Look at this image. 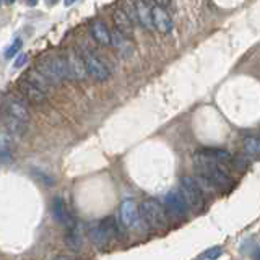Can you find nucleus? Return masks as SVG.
<instances>
[{
    "mask_svg": "<svg viewBox=\"0 0 260 260\" xmlns=\"http://www.w3.org/2000/svg\"><path fill=\"white\" fill-rule=\"evenodd\" d=\"M36 69L49 80L51 85H59L62 80L70 78L67 60L59 55H43L36 63Z\"/></svg>",
    "mask_w": 260,
    "mask_h": 260,
    "instance_id": "obj_1",
    "label": "nucleus"
},
{
    "mask_svg": "<svg viewBox=\"0 0 260 260\" xmlns=\"http://www.w3.org/2000/svg\"><path fill=\"white\" fill-rule=\"evenodd\" d=\"M140 216L154 231H165L168 228V215L158 200L146 199L140 203Z\"/></svg>",
    "mask_w": 260,
    "mask_h": 260,
    "instance_id": "obj_2",
    "label": "nucleus"
},
{
    "mask_svg": "<svg viewBox=\"0 0 260 260\" xmlns=\"http://www.w3.org/2000/svg\"><path fill=\"white\" fill-rule=\"evenodd\" d=\"M181 190H182V197L187 202V205L192 207L195 211L203 210V207H205V197H203L202 187L193 177L184 176L181 179Z\"/></svg>",
    "mask_w": 260,
    "mask_h": 260,
    "instance_id": "obj_3",
    "label": "nucleus"
},
{
    "mask_svg": "<svg viewBox=\"0 0 260 260\" xmlns=\"http://www.w3.org/2000/svg\"><path fill=\"white\" fill-rule=\"evenodd\" d=\"M83 60L86 65V72H88V77H91L96 81H104L108 80L111 72L100 57H96L93 52L89 51H83Z\"/></svg>",
    "mask_w": 260,
    "mask_h": 260,
    "instance_id": "obj_4",
    "label": "nucleus"
},
{
    "mask_svg": "<svg viewBox=\"0 0 260 260\" xmlns=\"http://www.w3.org/2000/svg\"><path fill=\"white\" fill-rule=\"evenodd\" d=\"M18 88L24 100L31 104H44L47 100V93L44 89H41L36 83H32L26 75L18 81Z\"/></svg>",
    "mask_w": 260,
    "mask_h": 260,
    "instance_id": "obj_5",
    "label": "nucleus"
},
{
    "mask_svg": "<svg viewBox=\"0 0 260 260\" xmlns=\"http://www.w3.org/2000/svg\"><path fill=\"white\" fill-rule=\"evenodd\" d=\"M4 114H8V116H12L18 120H23V122H29V109L24 100L18 96H8L5 98L4 101Z\"/></svg>",
    "mask_w": 260,
    "mask_h": 260,
    "instance_id": "obj_6",
    "label": "nucleus"
},
{
    "mask_svg": "<svg viewBox=\"0 0 260 260\" xmlns=\"http://www.w3.org/2000/svg\"><path fill=\"white\" fill-rule=\"evenodd\" d=\"M65 60H67V67H69V73H70V80H85L88 77L86 72V65L83 60V55H80L77 51H70L65 55Z\"/></svg>",
    "mask_w": 260,
    "mask_h": 260,
    "instance_id": "obj_7",
    "label": "nucleus"
},
{
    "mask_svg": "<svg viewBox=\"0 0 260 260\" xmlns=\"http://www.w3.org/2000/svg\"><path fill=\"white\" fill-rule=\"evenodd\" d=\"M86 233H88V238L91 239V242L94 244L96 247H100V249H104L109 244V241H111V234L108 233V230H106L103 219H101V221L88 223Z\"/></svg>",
    "mask_w": 260,
    "mask_h": 260,
    "instance_id": "obj_8",
    "label": "nucleus"
},
{
    "mask_svg": "<svg viewBox=\"0 0 260 260\" xmlns=\"http://www.w3.org/2000/svg\"><path fill=\"white\" fill-rule=\"evenodd\" d=\"M165 205H166L171 216L185 218V215H187V202L184 200V197L179 192H174V190L168 192L166 197H165Z\"/></svg>",
    "mask_w": 260,
    "mask_h": 260,
    "instance_id": "obj_9",
    "label": "nucleus"
},
{
    "mask_svg": "<svg viewBox=\"0 0 260 260\" xmlns=\"http://www.w3.org/2000/svg\"><path fill=\"white\" fill-rule=\"evenodd\" d=\"M151 15H153V28L161 35H168L173 29V21H171L168 12L159 5L151 7Z\"/></svg>",
    "mask_w": 260,
    "mask_h": 260,
    "instance_id": "obj_10",
    "label": "nucleus"
},
{
    "mask_svg": "<svg viewBox=\"0 0 260 260\" xmlns=\"http://www.w3.org/2000/svg\"><path fill=\"white\" fill-rule=\"evenodd\" d=\"M138 218H140V216H138V210L135 207L134 200H130V199L122 200V203H120V219H122V223H124L127 228H134L138 223Z\"/></svg>",
    "mask_w": 260,
    "mask_h": 260,
    "instance_id": "obj_11",
    "label": "nucleus"
},
{
    "mask_svg": "<svg viewBox=\"0 0 260 260\" xmlns=\"http://www.w3.org/2000/svg\"><path fill=\"white\" fill-rule=\"evenodd\" d=\"M91 36L98 44L101 46H111L112 44V32L106 26V23L101 20H96L91 24Z\"/></svg>",
    "mask_w": 260,
    "mask_h": 260,
    "instance_id": "obj_12",
    "label": "nucleus"
},
{
    "mask_svg": "<svg viewBox=\"0 0 260 260\" xmlns=\"http://www.w3.org/2000/svg\"><path fill=\"white\" fill-rule=\"evenodd\" d=\"M52 215H54V218L57 219V221L65 224L67 228L75 226V224H73V219H72L70 213H69V210H67V205H65L63 199H60V197H55L52 200Z\"/></svg>",
    "mask_w": 260,
    "mask_h": 260,
    "instance_id": "obj_13",
    "label": "nucleus"
},
{
    "mask_svg": "<svg viewBox=\"0 0 260 260\" xmlns=\"http://www.w3.org/2000/svg\"><path fill=\"white\" fill-rule=\"evenodd\" d=\"M114 23H116V28L117 31L120 32V35H124L125 38L132 36L134 35V23H132V18L125 13V10H122V8H119V10L114 12Z\"/></svg>",
    "mask_w": 260,
    "mask_h": 260,
    "instance_id": "obj_14",
    "label": "nucleus"
},
{
    "mask_svg": "<svg viewBox=\"0 0 260 260\" xmlns=\"http://www.w3.org/2000/svg\"><path fill=\"white\" fill-rule=\"evenodd\" d=\"M2 119H4V127L13 137H23L24 134H26V130H28V124H26V122L15 119L12 116H8V114H2Z\"/></svg>",
    "mask_w": 260,
    "mask_h": 260,
    "instance_id": "obj_15",
    "label": "nucleus"
},
{
    "mask_svg": "<svg viewBox=\"0 0 260 260\" xmlns=\"http://www.w3.org/2000/svg\"><path fill=\"white\" fill-rule=\"evenodd\" d=\"M137 20L142 24L143 28H153V15H151V8L148 7V4L142 2V0H137Z\"/></svg>",
    "mask_w": 260,
    "mask_h": 260,
    "instance_id": "obj_16",
    "label": "nucleus"
},
{
    "mask_svg": "<svg viewBox=\"0 0 260 260\" xmlns=\"http://www.w3.org/2000/svg\"><path fill=\"white\" fill-rule=\"evenodd\" d=\"M63 242L72 252H78L81 249V246H83V242H81V236L77 231L75 226L67 228V233H65V236H63Z\"/></svg>",
    "mask_w": 260,
    "mask_h": 260,
    "instance_id": "obj_17",
    "label": "nucleus"
},
{
    "mask_svg": "<svg viewBox=\"0 0 260 260\" xmlns=\"http://www.w3.org/2000/svg\"><path fill=\"white\" fill-rule=\"evenodd\" d=\"M13 148V135L5 127H0V158H8Z\"/></svg>",
    "mask_w": 260,
    "mask_h": 260,
    "instance_id": "obj_18",
    "label": "nucleus"
},
{
    "mask_svg": "<svg viewBox=\"0 0 260 260\" xmlns=\"http://www.w3.org/2000/svg\"><path fill=\"white\" fill-rule=\"evenodd\" d=\"M244 151H246L247 156L254 158V156H260V138L255 137H247L242 143Z\"/></svg>",
    "mask_w": 260,
    "mask_h": 260,
    "instance_id": "obj_19",
    "label": "nucleus"
},
{
    "mask_svg": "<svg viewBox=\"0 0 260 260\" xmlns=\"http://www.w3.org/2000/svg\"><path fill=\"white\" fill-rule=\"evenodd\" d=\"M21 47H23V41L20 39V38H16L13 43L8 46L7 49H5V54H4V57L8 60V59H13V57H16L20 54V51H21Z\"/></svg>",
    "mask_w": 260,
    "mask_h": 260,
    "instance_id": "obj_20",
    "label": "nucleus"
},
{
    "mask_svg": "<svg viewBox=\"0 0 260 260\" xmlns=\"http://www.w3.org/2000/svg\"><path fill=\"white\" fill-rule=\"evenodd\" d=\"M221 254H223V250L219 249V247H211L210 250H207L205 257L208 260H216V258H219V255H221Z\"/></svg>",
    "mask_w": 260,
    "mask_h": 260,
    "instance_id": "obj_21",
    "label": "nucleus"
},
{
    "mask_svg": "<svg viewBox=\"0 0 260 260\" xmlns=\"http://www.w3.org/2000/svg\"><path fill=\"white\" fill-rule=\"evenodd\" d=\"M26 62H28V54H18V55H16L15 62H13V67L15 69H21Z\"/></svg>",
    "mask_w": 260,
    "mask_h": 260,
    "instance_id": "obj_22",
    "label": "nucleus"
},
{
    "mask_svg": "<svg viewBox=\"0 0 260 260\" xmlns=\"http://www.w3.org/2000/svg\"><path fill=\"white\" fill-rule=\"evenodd\" d=\"M154 2H156L159 7H162V8H165V7H168L169 4H171V0H154Z\"/></svg>",
    "mask_w": 260,
    "mask_h": 260,
    "instance_id": "obj_23",
    "label": "nucleus"
},
{
    "mask_svg": "<svg viewBox=\"0 0 260 260\" xmlns=\"http://www.w3.org/2000/svg\"><path fill=\"white\" fill-rule=\"evenodd\" d=\"M38 2H39V0H26V4H28L29 7H36Z\"/></svg>",
    "mask_w": 260,
    "mask_h": 260,
    "instance_id": "obj_24",
    "label": "nucleus"
},
{
    "mask_svg": "<svg viewBox=\"0 0 260 260\" xmlns=\"http://www.w3.org/2000/svg\"><path fill=\"white\" fill-rule=\"evenodd\" d=\"M75 2H77V0H63V5L65 7H70V5L75 4Z\"/></svg>",
    "mask_w": 260,
    "mask_h": 260,
    "instance_id": "obj_25",
    "label": "nucleus"
},
{
    "mask_svg": "<svg viewBox=\"0 0 260 260\" xmlns=\"http://www.w3.org/2000/svg\"><path fill=\"white\" fill-rule=\"evenodd\" d=\"M2 2H4V4H7V5H12V4L15 2V0H2Z\"/></svg>",
    "mask_w": 260,
    "mask_h": 260,
    "instance_id": "obj_26",
    "label": "nucleus"
},
{
    "mask_svg": "<svg viewBox=\"0 0 260 260\" xmlns=\"http://www.w3.org/2000/svg\"><path fill=\"white\" fill-rule=\"evenodd\" d=\"M47 2H49V5H54V4L57 2V0H47Z\"/></svg>",
    "mask_w": 260,
    "mask_h": 260,
    "instance_id": "obj_27",
    "label": "nucleus"
},
{
    "mask_svg": "<svg viewBox=\"0 0 260 260\" xmlns=\"http://www.w3.org/2000/svg\"><path fill=\"white\" fill-rule=\"evenodd\" d=\"M54 260H67L65 257H57V258H54Z\"/></svg>",
    "mask_w": 260,
    "mask_h": 260,
    "instance_id": "obj_28",
    "label": "nucleus"
},
{
    "mask_svg": "<svg viewBox=\"0 0 260 260\" xmlns=\"http://www.w3.org/2000/svg\"><path fill=\"white\" fill-rule=\"evenodd\" d=\"M257 260H260V250H258V254H257Z\"/></svg>",
    "mask_w": 260,
    "mask_h": 260,
    "instance_id": "obj_29",
    "label": "nucleus"
},
{
    "mask_svg": "<svg viewBox=\"0 0 260 260\" xmlns=\"http://www.w3.org/2000/svg\"><path fill=\"white\" fill-rule=\"evenodd\" d=\"M142 2H145V4H148V2H150V0H142Z\"/></svg>",
    "mask_w": 260,
    "mask_h": 260,
    "instance_id": "obj_30",
    "label": "nucleus"
}]
</instances>
